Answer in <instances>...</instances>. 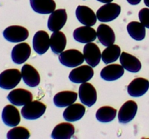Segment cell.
Instances as JSON below:
<instances>
[{"label": "cell", "instance_id": "cell-22", "mask_svg": "<svg viewBox=\"0 0 149 139\" xmlns=\"http://www.w3.org/2000/svg\"><path fill=\"white\" fill-rule=\"evenodd\" d=\"M75 133V127L69 122H63L54 127L51 134L53 139H70Z\"/></svg>", "mask_w": 149, "mask_h": 139}, {"label": "cell", "instance_id": "cell-32", "mask_svg": "<svg viewBox=\"0 0 149 139\" xmlns=\"http://www.w3.org/2000/svg\"><path fill=\"white\" fill-rule=\"evenodd\" d=\"M127 1L129 4H132V5H137L141 2V0H127Z\"/></svg>", "mask_w": 149, "mask_h": 139}, {"label": "cell", "instance_id": "cell-16", "mask_svg": "<svg viewBox=\"0 0 149 139\" xmlns=\"http://www.w3.org/2000/svg\"><path fill=\"white\" fill-rule=\"evenodd\" d=\"M73 36L77 41L82 43H87L95 40L97 38V32L91 26L84 25L75 29Z\"/></svg>", "mask_w": 149, "mask_h": 139}, {"label": "cell", "instance_id": "cell-2", "mask_svg": "<svg viewBox=\"0 0 149 139\" xmlns=\"http://www.w3.org/2000/svg\"><path fill=\"white\" fill-rule=\"evenodd\" d=\"M46 109V105L41 101H31L23 106L21 114L26 120H36L45 114Z\"/></svg>", "mask_w": 149, "mask_h": 139}, {"label": "cell", "instance_id": "cell-23", "mask_svg": "<svg viewBox=\"0 0 149 139\" xmlns=\"http://www.w3.org/2000/svg\"><path fill=\"white\" fill-rule=\"evenodd\" d=\"M120 63L124 69L130 72H138L141 69V62L135 56L123 52L119 57Z\"/></svg>", "mask_w": 149, "mask_h": 139}, {"label": "cell", "instance_id": "cell-4", "mask_svg": "<svg viewBox=\"0 0 149 139\" xmlns=\"http://www.w3.org/2000/svg\"><path fill=\"white\" fill-rule=\"evenodd\" d=\"M59 61L64 66L76 67L84 62V57L83 54L77 49H68L60 54Z\"/></svg>", "mask_w": 149, "mask_h": 139}, {"label": "cell", "instance_id": "cell-18", "mask_svg": "<svg viewBox=\"0 0 149 139\" xmlns=\"http://www.w3.org/2000/svg\"><path fill=\"white\" fill-rule=\"evenodd\" d=\"M1 119L4 124L9 127H15L20 123V115L18 109L13 105H7L1 113Z\"/></svg>", "mask_w": 149, "mask_h": 139}, {"label": "cell", "instance_id": "cell-26", "mask_svg": "<svg viewBox=\"0 0 149 139\" xmlns=\"http://www.w3.org/2000/svg\"><path fill=\"white\" fill-rule=\"evenodd\" d=\"M66 46V37L63 32L55 31L50 36V48L56 54H61Z\"/></svg>", "mask_w": 149, "mask_h": 139}, {"label": "cell", "instance_id": "cell-12", "mask_svg": "<svg viewBox=\"0 0 149 139\" xmlns=\"http://www.w3.org/2000/svg\"><path fill=\"white\" fill-rule=\"evenodd\" d=\"M138 111V104L135 101L130 100L121 107L118 114V119L120 123L126 124L135 118Z\"/></svg>", "mask_w": 149, "mask_h": 139}, {"label": "cell", "instance_id": "cell-34", "mask_svg": "<svg viewBox=\"0 0 149 139\" xmlns=\"http://www.w3.org/2000/svg\"><path fill=\"white\" fill-rule=\"evenodd\" d=\"M144 3L147 7H149V0H144Z\"/></svg>", "mask_w": 149, "mask_h": 139}, {"label": "cell", "instance_id": "cell-10", "mask_svg": "<svg viewBox=\"0 0 149 139\" xmlns=\"http://www.w3.org/2000/svg\"><path fill=\"white\" fill-rule=\"evenodd\" d=\"M7 99L15 106H24L33 99V95L29 91L23 88H17L10 91L7 95Z\"/></svg>", "mask_w": 149, "mask_h": 139}, {"label": "cell", "instance_id": "cell-7", "mask_svg": "<svg viewBox=\"0 0 149 139\" xmlns=\"http://www.w3.org/2000/svg\"><path fill=\"white\" fill-rule=\"evenodd\" d=\"M79 96L83 104L90 107L97 101V91L91 83L86 82L81 83L79 88Z\"/></svg>", "mask_w": 149, "mask_h": 139}, {"label": "cell", "instance_id": "cell-31", "mask_svg": "<svg viewBox=\"0 0 149 139\" xmlns=\"http://www.w3.org/2000/svg\"><path fill=\"white\" fill-rule=\"evenodd\" d=\"M140 22L145 26L146 28L149 29V9L143 8L140 10L138 13Z\"/></svg>", "mask_w": 149, "mask_h": 139}, {"label": "cell", "instance_id": "cell-15", "mask_svg": "<svg viewBox=\"0 0 149 139\" xmlns=\"http://www.w3.org/2000/svg\"><path fill=\"white\" fill-rule=\"evenodd\" d=\"M31 47L27 43H20L13 47L11 52L12 60L17 65L24 63L30 57Z\"/></svg>", "mask_w": 149, "mask_h": 139}, {"label": "cell", "instance_id": "cell-5", "mask_svg": "<svg viewBox=\"0 0 149 139\" xmlns=\"http://www.w3.org/2000/svg\"><path fill=\"white\" fill-rule=\"evenodd\" d=\"M29 36V30L20 25H11L6 28L3 31V36L7 41L18 43L26 40Z\"/></svg>", "mask_w": 149, "mask_h": 139}, {"label": "cell", "instance_id": "cell-30", "mask_svg": "<svg viewBox=\"0 0 149 139\" xmlns=\"http://www.w3.org/2000/svg\"><path fill=\"white\" fill-rule=\"evenodd\" d=\"M7 138L8 139H29L30 138V132L26 127L15 126L9 130Z\"/></svg>", "mask_w": 149, "mask_h": 139}, {"label": "cell", "instance_id": "cell-17", "mask_svg": "<svg viewBox=\"0 0 149 139\" xmlns=\"http://www.w3.org/2000/svg\"><path fill=\"white\" fill-rule=\"evenodd\" d=\"M21 75L25 83L31 88L36 87L40 83V75L31 65L28 64L23 65L21 68Z\"/></svg>", "mask_w": 149, "mask_h": 139}, {"label": "cell", "instance_id": "cell-9", "mask_svg": "<svg viewBox=\"0 0 149 139\" xmlns=\"http://www.w3.org/2000/svg\"><path fill=\"white\" fill-rule=\"evenodd\" d=\"M83 55L84 60L90 66L95 67L97 66L101 59V52L97 44L90 42L86 43L83 49Z\"/></svg>", "mask_w": 149, "mask_h": 139}, {"label": "cell", "instance_id": "cell-14", "mask_svg": "<svg viewBox=\"0 0 149 139\" xmlns=\"http://www.w3.org/2000/svg\"><path fill=\"white\" fill-rule=\"evenodd\" d=\"M77 20L81 24L87 26H93L97 22V16L93 10L84 5H79L76 10Z\"/></svg>", "mask_w": 149, "mask_h": 139}, {"label": "cell", "instance_id": "cell-11", "mask_svg": "<svg viewBox=\"0 0 149 139\" xmlns=\"http://www.w3.org/2000/svg\"><path fill=\"white\" fill-rule=\"evenodd\" d=\"M50 47V38L45 30H39L33 38V48L38 54H44Z\"/></svg>", "mask_w": 149, "mask_h": 139}, {"label": "cell", "instance_id": "cell-28", "mask_svg": "<svg viewBox=\"0 0 149 139\" xmlns=\"http://www.w3.org/2000/svg\"><path fill=\"white\" fill-rule=\"evenodd\" d=\"M121 49L118 45L112 44L107 46L106 49L102 52L101 59L105 64H108L114 62L120 57Z\"/></svg>", "mask_w": 149, "mask_h": 139}, {"label": "cell", "instance_id": "cell-27", "mask_svg": "<svg viewBox=\"0 0 149 139\" xmlns=\"http://www.w3.org/2000/svg\"><path fill=\"white\" fill-rule=\"evenodd\" d=\"M127 30L131 38L135 41H142L146 37V27L141 23L130 22L127 26Z\"/></svg>", "mask_w": 149, "mask_h": 139}, {"label": "cell", "instance_id": "cell-13", "mask_svg": "<svg viewBox=\"0 0 149 139\" xmlns=\"http://www.w3.org/2000/svg\"><path fill=\"white\" fill-rule=\"evenodd\" d=\"M149 89L148 80L143 78H137L131 81L127 86V92L132 97L143 96Z\"/></svg>", "mask_w": 149, "mask_h": 139}, {"label": "cell", "instance_id": "cell-29", "mask_svg": "<svg viewBox=\"0 0 149 139\" xmlns=\"http://www.w3.org/2000/svg\"><path fill=\"white\" fill-rule=\"evenodd\" d=\"M96 119L100 122H110L113 121L116 116V110L109 106L102 107L96 112Z\"/></svg>", "mask_w": 149, "mask_h": 139}, {"label": "cell", "instance_id": "cell-25", "mask_svg": "<svg viewBox=\"0 0 149 139\" xmlns=\"http://www.w3.org/2000/svg\"><path fill=\"white\" fill-rule=\"evenodd\" d=\"M31 7L39 14H51L56 8L54 0H30Z\"/></svg>", "mask_w": 149, "mask_h": 139}, {"label": "cell", "instance_id": "cell-3", "mask_svg": "<svg viewBox=\"0 0 149 139\" xmlns=\"http://www.w3.org/2000/svg\"><path fill=\"white\" fill-rule=\"evenodd\" d=\"M121 13V7L116 3H107L97 10L96 16L99 21L108 23L115 20Z\"/></svg>", "mask_w": 149, "mask_h": 139}, {"label": "cell", "instance_id": "cell-20", "mask_svg": "<svg viewBox=\"0 0 149 139\" xmlns=\"http://www.w3.org/2000/svg\"><path fill=\"white\" fill-rule=\"evenodd\" d=\"M125 72V69L122 65L112 64L103 68L100 72L102 79L106 81H114L122 78Z\"/></svg>", "mask_w": 149, "mask_h": 139}, {"label": "cell", "instance_id": "cell-6", "mask_svg": "<svg viewBox=\"0 0 149 139\" xmlns=\"http://www.w3.org/2000/svg\"><path fill=\"white\" fill-rule=\"evenodd\" d=\"M94 75L93 67L90 65H81L74 68L68 75L70 81L75 83H84L90 81Z\"/></svg>", "mask_w": 149, "mask_h": 139}, {"label": "cell", "instance_id": "cell-19", "mask_svg": "<svg viewBox=\"0 0 149 139\" xmlns=\"http://www.w3.org/2000/svg\"><path fill=\"white\" fill-rule=\"evenodd\" d=\"M85 107L82 104H72L68 106L63 113L64 120L67 122H77L81 120L85 113Z\"/></svg>", "mask_w": 149, "mask_h": 139}, {"label": "cell", "instance_id": "cell-21", "mask_svg": "<svg viewBox=\"0 0 149 139\" xmlns=\"http://www.w3.org/2000/svg\"><path fill=\"white\" fill-rule=\"evenodd\" d=\"M97 37L103 46H109L114 43L116 36L114 31L109 25L100 24L97 29Z\"/></svg>", "mask_w": 149, "mask_h": 139}, {"label": "cell", "instance_id": "cell-8", "mask_svg": "<svg viewBox=\"0 0 149 139\" xmlns=\"http://www.w3.org/2000/svg\"><path fill=\"white\" fill-rule=\"evenodd\" d=\"M67 21V13L65 9H58L52 12L47 21V27L51 31H58L63 28Z\"/></svg>", "mask_w": 149, "mask_h": 139}, {"label": "cell", "instance_id": "cell-24", "mask_svg": "<svg viewBox=\"0 0 149 139\" xmlns=\"http://www.w3.org/2000/svg\"><path fill=\"white\" fill-rule=\"evenodd\" d=\"M77 93L71 91H61L55 95L53 102L58 107H66L74 104L77 99Z\"/></svg>", "mask_w": 149, "mask_h": 139}, {"label": "cell", "instance_id": "cell-1", "mask_svg": "<svg viewBox=\"0 0 149 139\" xmlns=\"http://www.w3.org/2000/svg\"><path fill=\"white\" fill-rule=\"evenodd\" d=\"M22 78L21 72L17 69L5 70L0 73V88L10 90L17 86Z\"/></svg>", "mask_w": 149, "mask_h": 139}, {"label": "cell", "instance_id": "cell-33", "mask_svg": "<svg viewBox=\"0 0 149 139\" xmlns=\"http://www.w3.org/2000/svg\"><path fill=\"white\" fill-rule=\"evenodd\" d=\"M98 1H100V2H102V3H105V4H107V3H110L113 0H97Z\"/></svg>", "mask_w": 149, "mask_h": 139}]
</instances>
